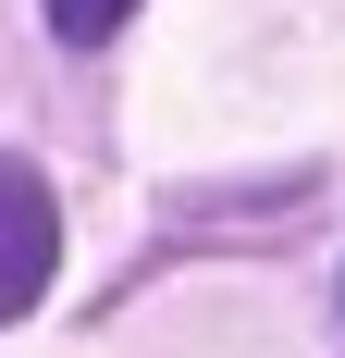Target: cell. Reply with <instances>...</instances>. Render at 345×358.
I'll return each instance as SVG.
<instances>
[{
    "label": "cell",
    "mask_w": 345,
    "mask_h": 358,
    "mask_svg": "<svg viewBox=\"0 0 345 358\" xmlns=\"http://www.w3.org/2000/svg\"><path fill=\"white\" fill-rule=\"evenodd\" d=\"M124 13H136V0H50V37H62V50H99Z\"/></svg>",
    "instance_id": "2"
},
{
    "label": "cell",
    "mask_w": 345,
    "mask_h": 358,
    "mask_svg": "<svg viewBox=\"0 0 345 358\" xmlns=\"http://www.w3.org/2000/svg\"><path fill=\"white\" fill-rule=\"evenodd\" d=\"M50 272H62V210L25 161H0V322H25L50 296Z\"/></svg>",
    "instance_id": "1"
}]
</instances>
